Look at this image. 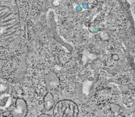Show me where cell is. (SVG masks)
<instances>
[{"label": "cell", "mask_w": 135, "mask_h": 117, "mask_svg": "<svg viewBox=\"0 0 135 117\" xmlns=\"http://www.w3.org/2000/svg\"><path fill=\"white\" fill-rule=\"evenodd\" d=\"M20 36V12L16 0H0V43H16Z\"/></svg>", "instance_id": "cell-1"}, {"label": "cell", "mask_w": 135, "mask_h": 117, "mask_svg": "<svg viewBox=\"0 0 135 117\" xmlns=\"http://www.w3.org/2000/svg\"><path fill=\"white\" fill-rule=\"evenodd\" d=\"M78 107L70 100H62L58 102L54 107V117H76Z\"/></svg>", "instance_id": "cell-2"}]
</instances>
